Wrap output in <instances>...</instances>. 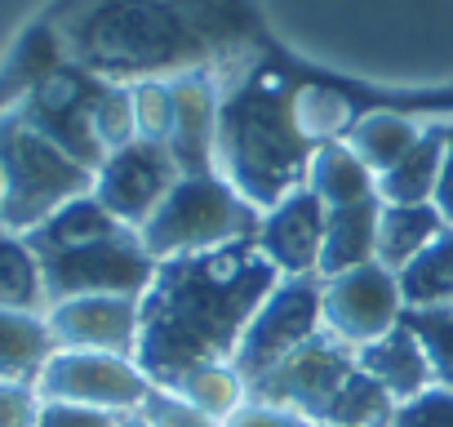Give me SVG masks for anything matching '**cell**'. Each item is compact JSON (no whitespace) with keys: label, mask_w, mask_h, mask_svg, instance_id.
I'll return each instance as SVG.
<instances>
[{"label":"cell","mask_w":453,"mask_h":427,"mask_svg":"<svg viewBox=\"0 0 453 427\" xmlns=\"http://www.w3.org/2000/svg\"><path fill=\"white\" fill-rule=\"evenodd\" d=\"M276 281L280 272L258 254L254 241L160 263L156 281L138 299L142 325L134 352L151 387H178L204 365L232 361L245 325Z\"/></svg>","instance_id":"1"},{"label":"cell","mask_w":453,"mask_h":427,"mask_svg":"<svg viewBox=\"0 0 453 427\" xmlns=\"http://www.w3.org/2000/svg\"><path fill=\"white\" fill-rule=\"evenodd\" d=\"M63 45L76 67L107 85L187 72L204 50L187 14L169 0H94L63 27Z\"/></svg>","instance_id":"2"},{"label":"cell","mask_w":453,"mask_h":427,"mask_svg":"<svg viewBox=\"0 0 453 427\" xmlns=\"http://www.w3.org/2000/svg\"><path fill=\"white\" fill-rule=\"evenodd\" d=\"M311 129H303L294 103L272 85H250L222 103L213 165L254 209L280 205L307 182Z\"/></svg>","instance_id":"3"},{"label":"cell","mask_w":453,"mask_h":427,"mask_svg":"<svg viewBox=\"0 0 453 427\" xmlns=\"http://www.w3.org/2000/svg\"><path fill=\"white\" fill-rule=\"evenodd\" d=\"M85 191H94L89 165L32 129L14 107L0 112V228L27 237Z\"/></svg>","instance_id":"4"},{"label":"cell","mask_w":453,"mask_h":427,"mask_svg":"<svg viewBox=\"0 0 453 427\" xmlns=\"http://www.w3.org/2000/svg\"><path fill=\"white\" fill-rule=\"evenodd\" d=\"M258 223H263V209H254L218 169H204V174H182L173 182V191L165 196V205L151 214L138 237L156 263H169L182 254H209V250L254 241Z\"/></svg>","instance_id":"5"},{"label":"cell","mask_w":453,"mask_h":427,"mask_svg":"<svg viewBox=\"0 0 453 427\" xmlns=\"http://www.w3.org/2000/svg\"><path fill=\"white\" fill-rule=\"evenodd\" d=\"M41 263H45L50 303L81 299V294L142 299L147 285L156 281V268H160L134 228H111V232H103L94 241H81V245L41 254Z\"/></svg>","instance_id":"6"},{"label":"cell","mask_w":453,"mask_h":427,"mask_svg":"<svg viewBox=\"0 0 453 427\" xmlns=\"http://www.w3.org/2000/svg\"><path fill=\"white\" fill-rule=\"evenodd\" d=\"M316 334H325V276H280L254 312V321L245 325L232 365L245 378V387H254Z\"/></svg>","instance_id":"7"},{"label":"cell","mask_w":453,"mask_h":427,"mask_svg":"<svg viewBox=\"0 0 453 427\" xmlns=\"http://www.w3.org/2000/svg\"><path fill=\"white\" fill-rule=\"evenodd\" d=\"M107 81L89 76L85 67H54L45 72L23 98H19V116L41 129L50 143H58L67 156H76L81 165L98 169L107 160V147L94 134V98Z\"/></svg>","instance_id":"8"},{"label":"cell","mask_w":453,"mask_h":427,"mask_svg":"<svg viewBox=\"0 0 453 427\" xmlns=\"http://www.w3.org/2000/svg\"><path fill=\"white\" fill-rule=\"evenodd\" d=\"M351 374H356V352L347 343L329 338V334H316L294 356H285L272 374H263L250 387V400L303 414L311 423H325Z\"/></svg>","instance_id":"9"},{"label":"cell","mask_w":453,"mask_h":427,"mask_svg":"<svg viewBox=\"0 0 453 427\" xmlns=\"http://www.w3.org/2000/svg\"><path fill=\"white\" fill-rule=\"evenodd\" d=\"M36 392L45 400H72V405H94L111 414H134L151 396V378L134 356H111V352H76L58 347L50 365L36 378Z\"/></svg>","instance_id":"10"},{"label":"cell","mask_w":453,"mask_h":427,"mask_svg":"<svg viewBox=\"0 0 453 427\" xmlns=\"http://www.w3.org/2000/svg\"><path fill=\"white\" fill-rule=\"evenodd\" d=\"M178 178H182V169L165 143L134 138L129 147L107 151V160L94 169V196L103 200V209L116 223L142 232Z\"/></svg>","instance_id":"11"},{"label":"cell","mask_w":453,"mask_h":427,"mask_svg":"<svg viewBox=\"0 0 453 427\" xmlns=\"http://www.w3.org/2000/svg\"><path fill=\"white\" fill-rule=\"evenodd\" d=\"M404 294L391 268L365 263L338 276H325V334L360 352L365 343L391 334L404 321Z\"/></svg>","instance_id":"12"},{"label":"cell","mask_w":453,"mask_h":427,"mask_svg":"<svg viewBox=\"0 0 453 427\" xmlns=\"http://www.w3.org/2000/svg\"><path fill=\"white\" fill-rule=\"evenodd\" d=\"M45 321H50V334L58 347L134 356L142 307H138V299H125V294H81V299L50 303Z\"/></svg>","instance_id":"13"},{"label":"cell","mask_w":453,"mask_h":427,"mask_svg":"<svg viewBox=\"0 0 453 427\" xmlns=\"http://www.w3.org/2000/svg\"><path fill=\"white\" fill-rule=\"evenodd\" d=\"M325 200L303 182L289 191L280 205L263 209L258 223V254L280 272V276H320V254H325Z\"/></svg>","instance_id":"14"},{"label":"cell","mask_w":453,"mask_h":427,"mask_svg":"<svg viewBox=\"0 0 453 427\" xmlns=\"http://www.w3.org/2000/svg\"><path fill=\"white\" fill-rule=\"evenodd\" d=\"M218 116L222 107L213 103V85L200 76H178L173 81V134L169 151L182 174H204L213 169V147H218Z\"/></svg>","instance_id":"15"},{"label":"cell","mask_w":453,"mask_h":427,"mask_svg":"<svg viewBox=\"0 0 453 427\" xmlns=\"http://www.w3.org/2000/svg\"><path fill=\"white\" fill-rule=\"evenodd\" d=\"M356 365H360L369 378H378L395 400H409V396H418L422 387L435 383V374H431V365H426V352H422L418 334H413L404 321H400L391 334L365 343V347L356 352Z\"/></svg>","instance_id":"16"},{"label":"cell","mask_w":453,"mask_h":427,"mask_svg":"<svg viewBox=\"0 0 453 427\" xmlns=\"http://www.w3.org/2000/svg\"><path fill=\"white\" fill-rule=\"evenodd\" d=\"M378 219H382V196L329 209V214H325L320 276H338V272L378 263Z\"/></svg>","instance_id":"17"},{"label":"cell","mask_w":453,"mask_h":427,"mask_svg":"<svg viewBox=\"0 0 453 427\" xmlns=\"http://www.w3.org/2000/svg\"><path fill=\"white\" fill-rule=\"evenodd\" d=\"M58 352L45 312L0 307V383H36Z\"/></svg>","instance_id":"18"},{"label":"cell","mask_w":453,"mask_h":427,"mask_svg":"<svg viewBox=\"0 0 453 427\" xmlns=\"http://www.w3.org/2000/svg\"><path fill=\"white\" fill-rule=\"evenodd\" d=\"M444 143H449V129H422V138L387 174H378L382 205H431L440 165H444Z\"/></svg>","instance_id":"19"},{"label":"cell","mask_w":453,"mask_h":427,"mask_svg":"<svg viewBox=\"0 0 453 427\" xmlns=\"http://www.w3.org/2000/svg\"><path fill=\"white\" fill-rule=\"evenodd\" d=\"M307 187L325 200V209H338V205L373 200V196H378V174L338 138V143H320V147L311 151Z\"/></svg>","instance_id":"20"},{"label":"cell","mask_w":453,"mask_h":427,"mask_svg":"<svg viewBox=\"0 0 453 427\" xmlns=\"http://www.w3.org/2000/svg\"><path fill=\"white\" fill-rule=\"evenodd\" d=\"M449 223L440 219L435 205H382L378 219V263L400 272L404 263H413Z\"/></svg>","instance_id":"21"},{"label":"cell","mask_w":453,"mask_h":427,"mask_svg":"<svg viewBox=\"0 0 453 427\" xmlns=\"http://www.w3.org/2000/svg\"><path fill=\"white\" fill-rule=\"evenodd\" d=\"M0 307L10 312H50L45 263L27 237L0 228Z\"/></svg>","instance_id":"22"},{"label":"cell","mask_w":453,"mask_h":427,"mask_svg":"<svg viewBox=\"0 0 453 427\" xmlns=\"http://www.w3.org/2000/svg\"><path fill=\"white\" fill-rule=\"evenodd\" d=\"M404 307L409 312H431V307H453V228H444L413 263L395 272Z\"/></svg>","instance_id":"23"},{"label":"cell","mask_w":453,"mask_h":427,"mask_svg":"<svg viewBox=\"0 0 453 427\" xmlns=\"http://www.w3.org/2000/svg\"><path fill=\"white\" fill-rule=\"evenodd\" d=\"M418 138H422V129H418L413 120L391 116V112H373V116H360L342 143H347L373 174H387Z\"/></svg>","instance_id":"24"},{"label":"cell","mask_w":453,"mask_h":427,"mask_svg":"<svg viewBox=\"0 0 453 427\" xmlns=\"http://www.w3.org/2000/svg\"><path fill=\"white\" fill-rule=\"evenodd\" d=\"M391 414H395V396L356 365V374L347 378V387L338 392V400L320 427H387Z\"/></svg>","instance_id":"25"},{"label":"cell","mask_w":453,"mask_h":427,"mask_svg":"<svg viewBox=\"0 0 453 427\" xmlns=\"http://www.w3.org/2000/svg\"><path fill=\"white\" fill-rule=\"evenodd\" d=\"M169 392H178V396H187L196 409H204V414H213V418H232L245 400H250V387H245V378L236 374V365L232 361H222V365H204V369H196V374H187L178 387H169Z\"/></svg>","instance_id":"26"},{"label":"cell","mask_w":453,"mask_h":427,"mask_svg":"<svg viewBox=\"0 0 453 427\" xmlns=\"http://www.w3.org/2000/svg\"><path fill=\"white\" fill-rule=\"evenodd\" d=\"M404 325L418 334L426 365L440 387H453V307H431V312H404Z\"/></svg>","instance_id":"27"},{"label":"cell","mask_w":453,"mask_h":427,"mask_svg":"<svg viewBox=\"0 0 453 427\" xmlns=\"http://www.w3.org/2000/svg\"><path fill=\"white\" fill-rule=\"evenodd\" d=\"M94 134L107 151L129 147L138 138V120H134V94L129 85H103L94 98Z\"/></svg>","instance_id":"28"},{"label":"cell","mask_w":453,"mask_h":427,"mask_svg":"<svg viewBox=\"0 0 453 427\" xmlns=\"http://www.w3.org/2000/svg\"><path fill=\"white\" fill-rule=\"evenodd\" d=\"M129 94H134L138 138L169 143V134H173V81H138V85H129Z\"/></svg>","instance_id":"29"},{"label":"cell","mask_w":453,"mask_h":427,"mask_svg":"<svg viewBox=\"0 0 453 427\" xmlns=\"http://www.w3.org/2000/svg\"><path fill=\"white\" fill-rule=\"evenodd\" d=\"M387 427H453V387H422L409 400H395V414Z\"/></svg>","instance_id":"30"},{"label":"cell","mask_w":453,"mask_h":427,"mask_svg":"<svg viewBox=\"0 0 453 427\" xmlns=\"http://www.w3.org/2000/svg\"><path fill=\"white\" fill-rule=\"evenodd\" d=\"M142 414H147L151 427H226L222 418L196 409L187 396H178L169 387H151V396L142 400Z\"/></svg>","instance_id":"31"},{"label":"cell","mask_w":453,"mask_h":427,"mask_svg":"<svg viewBox=\"0 0 453 427\" xmlns=\"http://www.w3.org/2000/svg\"><path fill=\"white\" fill-rule=\"evenodd\" d=\"M45 396L36 383H0V427H36Z\"/></svg>","instance_id":"32"},{"label":"cell","mask_w":453,"mask_h":427,"mask_svg":"<svg viewBox=\"0 0 453 427\" xmlns=\"http://www.w3.org/2000/svg\"><path fill=\"white\" fill-rule=\"evenodd\" d=\"M120 414L94 409V405H72V400H45L36 427H116Z\"/></svg>","instance_id":"33"},{"label":"cell","mask_w":453,"mask_h":427,"mask_svg":"<svg viewBox=\"0 0 453 427\" xmlns=\"http://www.w3.org/2000/svg\"><path fill=\"white\" fill-rule=\"evenodd\" d=\"M226 427H320L303 414H289V409H276V405H258V400H245L232 418H226Z\"/></svg>","instance_id":"34"},{"label":"cell","mask_w":453,"mask_h":427,"mask_svg":"<svg viewBox=\"0 0 453 427\" xmlns=\"http://www.w3.org/2000/svg\"><path fill=\"white\" fill-rule=\"evenodd\" d=\"M431 205L440 209V219L453 228V129H449V143H444V165H440V182H435Z\"/></svg>","instance_id":"35"},{"label":"cell","mask_w":453,"mask_h":427,"mask_svg":"<svg viewBox=\"0 0 453 427\" xmlns=\"http://www.w3.org/2000/svg\"><path fill=\"white\" fill-rule=\"evenodd\" d=\"M116 427H151V423H147V414H142V409H134V414H120V423H116Z\"/></svg>","instance_id":"36"}]
</instances>
